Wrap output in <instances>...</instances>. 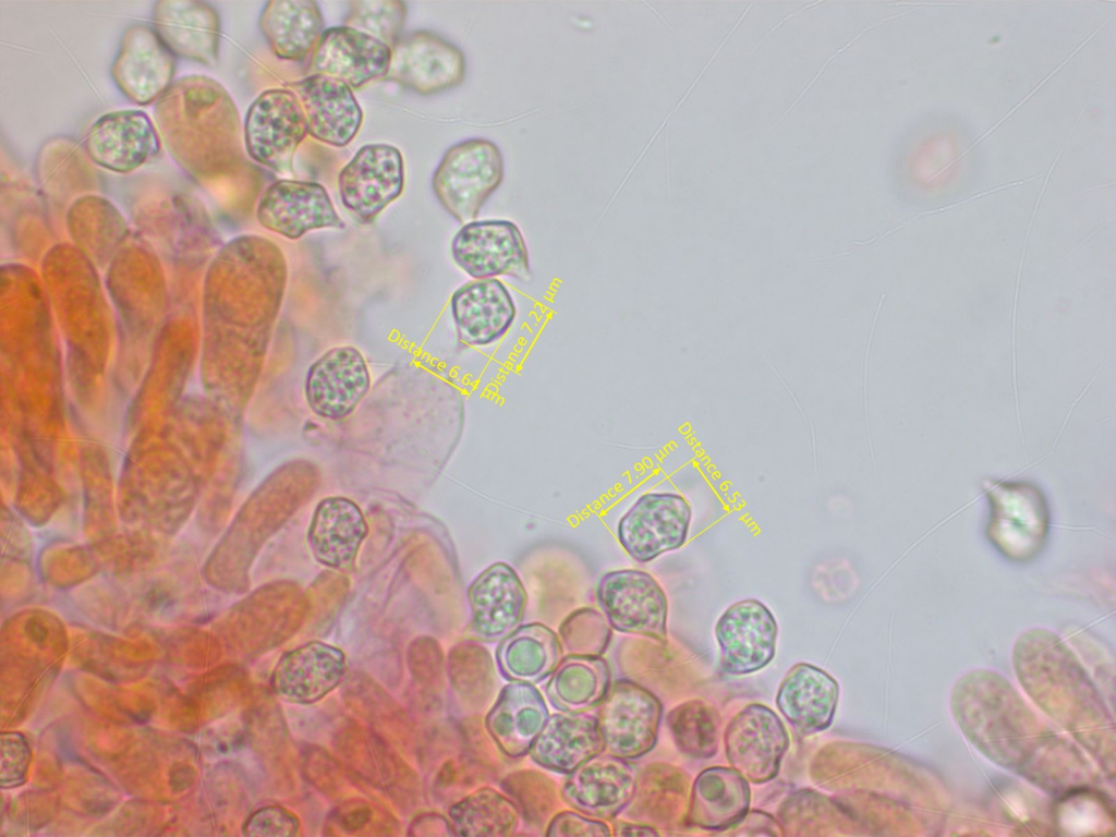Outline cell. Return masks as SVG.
I'll use <instances>...</instances> for the list:
<instances>
[{
    "label": "cell",
    "mask_w": 1116,
    "mask_h": 837,
    "mask_svg": "<svg viewBox=\"0 0 1116 837\" xmlns=\"http://www.w3.org/2000/svg\"><path fill=\"white\" fill-rule=\"evenodd\" d=\"M154 116L167 150L190 175L216 178L240 162V116L229 93L214 78H178L157 100Z\"/></svg>",
    "instance_id": "cell-1"
},
{
    "label": "cell",
    "mask_w": 1116,
    "mask_h": 837,
    "mask_svg": "<svg viewBox=\"0 0 1116 837\" xmlns=\"http://www.w3.org/2000/svg\"><path fill=\"white\" fill-rule=\"evenodd\" d=\"M504 157L487 138L461 141L444 154L433 175V190L444 208L459 222L477 217L504 179Z\"/></svg>",
    "instance_id": "cell-2"
},
{
    "label": "cell",
    "mask_w": 1116,
    "mask_h": 837,
    "mask_svg": "<svg viewBox=\"0 0 1116 837\" xmlns=\"http://www.w3.org/2000/svg\"><path fill=\"white\" fill-rule=\"evenodd\" d=\"M307 134L301 102L288 87L260 93L247 109L243 124L247 155L281 173L291 171L294 154Z\"/></svg>",
    "instance_id": "cell-3"
},
{
    "label": "cell",
    "mask_w": 1116,
    "mask_h": 837,
    "mask_svg": "<svg viewBox=\"0 0 1116 837\" xmlns=\"http://www.w3.org/2000/svg\"><path fill=\"white\" fill-rule=\"evenodd\" d=\"M987 536L1004 556L1028 560L1042 547L1048 530L1044 497L1029 484L988 483Z\"/></svg>",
    "instance_id": "cell-4"
},
{
    "label": "cell",
    "mask_w": 1116,
    "mask_h": 837,
    "mask_svg": "<svg viewBox=\"0 0 1116 837\" xmlns=\"http://www.w3.org/2000/svg\"><path fill=\"white\" fill-rule=\"evenodd\" d=\"M691 517V507L683 496L647 493L621 517L617 537L633 560L648 562L686 543Z\"/></svg>",
    "instance_id": "cell-5"
},
{
    "label": "cell",
    "mask_w": 1116,
    "mask_h": 837,
    "mask_svg": "<svg viewBox=\"0 0 1116 837\" xmlns=\"http://www.w3.org/2000/svg\"><path fill=\"white\" fill-rule=\"evenodd\" d=\"M596 598L614 629L666 641L667 598L650 573L638 569L609 571L597 583Z\"/></svg>",
    "instance_id": "cell-6"
},
{
    "label": "cell",
    "mask_w": 1116,
    "mask_h": 837,
    "mask_svg": "<svg viewBox=\"0 0 1116 837\" xmlns=\"http://www.w3.org/2000/svg\"><path fill=\"white\" fill-rule=\"evenodd\" d=\"M454 263L474 279L531 278L529 251L519 227L505 219L473 220L453 236Z\"/></svg>",
    "instance_id": "cell-7"
},
{
    "label": "cell",
    "mask_w": 1116,
    "mask_h": 837,
    "mask_svg": "<svg viewBox=\"0 0 1116 837\" xmlns=\"http://www.w3.org/2000/svg\"><path fill=\"white\" fill-rule=\"evenodd\" d=\"M660 717L662 704L654 694L630 680H619L608 689L596 719L605 749L629 760L654 748Z\"/></svg>",
    "instance_id": "cell-8"
},
{
    "label": "cell",
    "mask_w": 1116,
    "mask_h": 837,
    "mask_svg": "<svg viewBox=\"0 0 1116 837\" xmlns=\"http://www.w3.org/2000/svg\"><path fill=\"white\" fill-rule=\"evenodd\" d=\"M403 185L402 154L389 144L362 146L338 175L342 205L363 222L373 221L397 199Z\"/></svg>",
    "instance_id": "cell-9"
},
{
    "label": "cell",
    "mask_w": 1116,
    "mask_h": 837,
    "mask_svg": "<svg viewBox=\"0 0 1116 837\" xmlns=\"http://www.w3.org/2000/svg\"><path fill=\"white\" fill-rule=\"evenodd\" d=\"M465 69L460 48L435 33L417 31L401 36L392 46L384 78L433 95L459 85Z\"/></svg>",
    "instance_id": "cell-10"
},
{
    "label": "cell",
    "mask_w": 1116,
    "mask_h": 837,
    "mask_svg": "<svg viewBox=\"0 0 1116 837\" xmlns=\"http://www.w3.org/2000/svg\"><path fill=\"white\" fill-rule=\"evenodd\" d=\"M789 745L779 717L767 706L750 704L728 724L725 731L727 759L747 780L762 784L773 779Z\"/></svg>",
    "instance_id": "cell-11"
},
{
    "label": "cell",
    "mask_w": 1116,
    "mask_h": 837,
    "mask_svg": "<svg viewBox=\"0 0 1116 837\" xmlns=\"http://www.w3.org/2000/svg\"><path fill=\"white\" fill-rule=\"evenodd\" d=\"M84 148L97 166L116 173H129L158 155L160 136L145 111L119 110L99 117L90 125Z\"/></svg>",
    "instance_id": "cell-12"
},
{
    "label": "cell",
    "mask_w": 1116,
    "mask_h": 837,
    "mask_svg": "<svg viewBox=\"0 0 1116 837\" xmlns=\"http://www.w3.org/2000/svg\"><path fill=\"white\" fill-rule=\"evenodd\" d=\"M256 218L267 230L290 240L312 230L344 227L327 190L314 181H275L263 192Z\"/></svg>",
    "instance_id": "cell-13"
},
{
    "label": "cell",
    "mask_w": 1116,
    "mask_h": 837,
    "mask_svg": "<svg viewBox=\"0 0 1116 837\" xmlns=\"http://www.w3.org/2000/svg\"><path fill=\"white\" fill-rule=\"evenodd\" d=\"M175 59L153 26L130 25L123 33L111 66L120 92L132 102L158 100L173 83Z\"/></svg>",
    "instance_id": "cell-14"
},
{
    "label": "cell",
    "mask_w": 1116,
    "mask_h": 837,
    "mask_svg": "<svg viewBox=\"0 0 1116 837\" xmlns=\"http://www.w3.org/2000/svg\"><path fill=\"white\" fill-rule=\"evenodd\" d=\"M371 386L363 354L352 345L335 347L307 369L305 400L317 416L341 420L350 415Z\"/></svg>",
    "instance_id": "cell-15"
},
{
    "label": "cell",
    "mask_w": 1116,
    "mask_h": 837,
    "mask_svg": "<svg viewBox=\"0 0 1116 837\" xmlns=\"http://www.w3.org/2000/svg\"><path fill=\"white\" fill-rule=\"evenodd\" d=\"M715 636L724 672L745 675L765 667L774 657L777 623L771 610L757 599H743L719 617Z\"/></svg>",
    "instance_id": "cell-16"
},
{
    "label": "cell",
    "mask_w": 1116,
    "mask_h": 837,
    "mask_svg": "<svg viewBox=\"0 0 1116 837\" xmlns=\"http://www.w3.org/2000/svg\"><path fill=\"white\" fill-rule=\"evenodd\" d=\"M391 48L381 40L347 25L324 31L310 54L308 74L342 81L352 89L384 77Z\"/></svg>",
    "instance_id": "cell-17"
},
{
    "label": "cell",
    "mask_w": 1116,
    "mask_h": 837,
    "mask_svg": "<svg viewBox=\"0 0 1116 837\" xmlns=\"http://www.w3.org/2000/svg\"><path fill=\"white\" fill-rule=\"evenodd\" d=\"M561 799L574 810L598 820H611L630 802L636 771L628 760L596 754L567 774Z\"/></svg>",
    "instance_id": "cell-18"
},
{
    "label": "cell",
    "mask_w": 1116,
    "mask_h": 837,
    "mask_svg": "<svg viewBox=\"0 0 1116 837\" xmlns=\"http://www.w3.org/2000/svg\"><path fill=\"white\" fill-rule=\"evenodd\" d=\"M303 108L307 133L333 147L347 146L357 134L363 111L353 89L342 81L308 74L287 84Z\"/></svg>",
    "instance_id": "cell-19"
},
{
    "label": "cell",
    "mask_w": 1116,
    "mask_h": 837,
    "mask_svg": "<svg viewBox=\"0 0 1116 837\" xmlns=\"http://www.w3.org/2000/svg\"><path fill=\"white\" fill-rule=\"evenodd\" d=\"M344 672L345 657L340 648L312 641L279 658L270 677V687L283 701L306 705L337 688Z\"/></svg>",
    "instance_id": "cell-20"
},
{
    "label": "cell",
    "mask_w": 1116,
    "mask_h": 837,
    "mask_svg": "<svg viewBox=\"0 0 1116 837\" xmlns=\"http://www.w3.org/2000/svg\"><path fill=\"white\" fill-rule=\"evenodd\" d=\"M153 28L175 57L214 66L218 62L220 19L198 0H160L153 9Z\"/></svg>",
    "instance_id": "cell-21"
},
{
    "label": "cell",
    "mask_w": 1116,
    "mask_h": 837,
    "mask_svg": "<svg viewBox=\"0 0 1116 837\" xmlns=\"http://www.w3.org/2000/svg\"><path fill=\"white\" fill-rule=\"evenodd\" d=\"M468 599L473 633L482 641L494 642L512 632L521 621L526 592L517 571L498 561L472 581Z\"/></svg>",
    "instance_id": "cell-22"
},
{
    "label": "cell",
    "mask_w": 1116,
    "mask_h": 837,
    "mask_svg": "<svg viewBox=\"0 0 1116 837\" xmlns=\"http://www.w3.org/2000/svg\"><path fill=\"white\" fill-rule=\"evenodd\" d=\"M459 339L484 347L499 340L511 327L517 308L507 287L498 279H476L458 288L450 300Z\"/></svg>",
    "instance_id": "cell-23"
},
{
    "label": "cell",
    "mask_w": 1116,
    "mask_h": 837,
    "mask_svg": "<svg viewBox=\"0 0 1116 837\" xmlns=\"http://www.w3.org/2000/svg\"><path fill=\"white\" fill-rule=\"evenodd\" d=\"M367 533V522L361 508L347 497L330 496L315 507L306 538L318 563L345 570L354 565Z\"/></svg>",
    "instance_id": "cell-24"
},
{
    "label": "cell",
    "mask_w": 1116,
    "mask_h": 837,
    "mask_svg": "<svg viewBox=\"0 0 1116 837\" xmlns=\"http://www.w3.org/2000/svg\"><path fill=\"white\" fill-rule=\"evenodd\" d=\"M838 696L839 687L832 676L799 663L783 679L776 704L798 733L809 736L830 726Z\"/></svg>",
    "instance_id": "cell-25"
},
{
    "label": "cell",
    "mask_w": 1116,
    "mask_h": 837,
    "mask_svg": "<svg viewBox=\"0 0 1116 837\" xmlns=\"http://www.w3.org/2000/svg\"><path fill=\"white\" fill-rule=\"evenodd\" d=\"M546 703L532 683L513 681L500 691L488 712L486 728L510 757L530 752L548 719Z\"/></svg>",
    "instance_id": "cell-26"
},
{
    "label": "cell",
    "mask_w": 1116,
    "mask_h": 837,
    "mask_svg": "<svg viewBox=\"0 0 1116 837\" xmlns=\"http://www.w3.org/2000/svg\"><path fill=\"white\" fill-rule=\"evenodd\" d=\"M604 749L595 717L583 713H566L548 717L530 755L546 769L569 774Z\"/></svg>",
    "instance_id": "cell-27"
},
{
    "label": "cell",
    "mask_w": 1116,
    "mask_h": 837,
    "mask_svg": "<svg viewBox=\"0 0 1116 837\" xmlns=\"http://www.w3.org/2000/svg\"><path fill=\"white\" fill-rule=\"evenodd\" d=\"M258 26L271 52L286 61L304 60L325 31L319 5L312 0L268 1Z\"/></svg>",
    "instance_id": "cell-28"
},
{
    "label": "cell",
    "mask_w": 1116,
    "mask_h": 837,
    "mask_svg": "<svg viewBox=\"0 0 1116 837\" xmlns=\"http://www.w3.org/2000/svg\"><path fill=\"white\" fill-rule=\"evenodd\" d=\"M749 804L748 780L737 769L709 767L694 780L689 821L704 829H727L745 817Z\"/></svg>",
    "instance_id": "cell-29"
},
{
    "label": "cell",
    "mask_w": 1116,
    "mask_h": 837,
    "mask_svg": "<svg viewBox=\"0 0 1116 837\" xmlns=\"http://www.w3.org/2000/svg\"><path fill=\"white\" fill-rule=\"evenodd\" d=\"M561 654V644L553 630L542 623H527L502 639L497 662L507 679L534 683L553 674Z\"/></svg>",
    "instance_id": "cell-30"
},
{
    "label": "cell",
    "mask_w": 1116,
    "mask_h": 837,
    "mask_svg": "<svg viewBox=\"0 0 1116 837\" xmlns=\"http://www.w3.org/2000/svg\"><path fill=\"white\" fill-rule=\"evenodd\" d=\"M608 689L609 670L605 660L569 655L553 671L546 693L559 711L583 713L599 704Z\"/></svg>",
    "instance_id": "cell-31"
},
{
    "label": "cell",
    "mask_w": 1116,
    "mask_h": 837,
    "mask_svg": "<svg viewBox=\"0 0 1116 837\" xmlns=\"http://www.w3.org/2000/svg\"><path fill=\"white\" fill-rule=\"evenodd\" d=\"M452 833L459 836H511L520 820L514 802L492 788H481L449 808Z\"/></svg>",
    "instance_id": "cell-32"
},
{
    "label": "cell",
    "mask_w": 1116,
    "mask_h": 837,
    "mask_svg": "<svg viewBox=\"0 0 1116 837\" xmlns=\"http://www.w3.org/2000/svg\"><path fill=\"white\" fill-rule=\"evenodd\" d=\"M667 724L681 752L694 759H707L717 751L719 718L708 704L694 700L675 707Z\"/></svg>",
    "instance_id": "cell-33"
},
{
    "label": "cell",
    "mask_w": 1116,
    "mask_h": 837,
    "mask_svg": "<svg viewBox=\"0 0 1116 837\" xmlns=\"http://www.w3.org/2000/svg\"><path fill=\"white\" fill-rule=\"evenodd\" d=\"M407 19V4L399 0H359L348 3L343 25L366 33L390 48L399 40Z\"/></svg>",
    "instance_id": "cell-34"
},
{
    "label": "cell",
    "mask_w": 1116,
    "mask_h": 837,
    "mask_svg": "<svg viewBox=\"0 0 1116 837\" xmlns=\"http://www.w3.org/2000/svg\"><path fill=\"white\" fill-rule=\"evenodd\" d=\"M676 774L663 766H648L638 777L633 796L626 806L627 815L639 823H665L668 821L672 806L670 783Z\"/></svg>",
    "instance_id": "cell-35"
},
{
    "label": "cell",
    "mask_w": 1116,
    "mask_h": 837,
    "mask_svg": "<svg viewBox=\"0 0 1116 837\" xmlns=\"http://www.w3.org/2000/svg\"><path fill=\"white\" fill-rule=\"evenodd\" d=\"M501 787L532 825H543L556 805L555 784L541 773H512L502 780Z\"/></svg>",
    "instance_id": "cell-36"
},
{
    "label": "cell",
    "mask_w": 1116,
    "mask_h": 837,
    "mask_svg": "<svg viewBox=\"0 0 1116 837\" xmlns=\"http://www.w3.org/2000/svg\"><path fill=\"white\" fill-rule=\"evenodd\" d=\"M560 638L569 655L598 657L607 646L609 630L598 612L581 609L563 621Z\"/></svg>",
    "instance_id": "cell-37"
},
{
    "label": "cell",
    "mask_w": 1116,
    "mask_h": 837,
    "mask_svg": "<svg viewBox=\"0 0 1116 837\" xmlns=\"http://www.w3.org/2000/svg\"><path fill=\"white\" fill-rule=\"evenodd\" d=\"M452 682L461 694L469 698L489 695L493 686V665L484 648L465 646L451 655Z\"/></svg>",
    "instance_id": "cell-38"
},
{
    "label": "cell",
    "mask_w": 1116,
    "mask_h": 837,
    "mask_svg": "<svg viewBox=\"0 0 1116 837\" xmlns=\"http://www.w3.org/2000/svg\"><path fill=\"white\" fill-rule=\"evenodd\" d=\"M31 761V750L19 732L1 735V786L14 788L24 784Z\"/></svg>",
    "instance_id": "cell-39"
},
{
    "label": "cell",
    "mask_w": 1116,
    "mask_h": 837,
    "mask_svg": "<svg viewBox=\"0 0 1116 837\" xmlns=\"http://www.w3.org/2000/svg\"><path fill=\"white\" fill-rule=\"evenodd\" d=\"M300 822L294 813L280 805H266L256 810L244 823L246 836H295Z\"/></svg>",
    "instance_id": "cell-40"
},
{
    "label": "cell",
    "mask_w": 1116,
    "mask_h": 837,
    "mask_svg": "<svg viewBox=\"0 0 1116 837\" xmlns=\"http://www.w3.org/2000/svg\"><path fill=\"white\" fill-rule=\"evenodd\" d=\"M547 836H610L606 824L574 812H560L549 822Z\"/></svg>",
    "instance_id": "cell-41"
},
{
    "label": "cell",
    "mask_w": 1116,
    "mask_h": 837,
    "mask_svg": "<svg viewBox=\"0 0 1116 837\" xmlns=\"http://www.w3.org/2000/svg\"><path fill=\"white\" fill-rule=\"evenodd\" d=\"M335 821L343 830L367 828L375 820V811L364 802H351L336 811Z\"/></svg>",
    "instance_id": "cell-42"
},
{
    "label": "cell",
    "mask_w": 1116,
    "mask_h": 837,
    "mask_svg": "<svg viewBox=\"0 0 1116 837\" xmlns=\"http://www.w3.org/2000/svg\"><path fill=\"white\" fill-rule=\"evenodd\" d=\"M615 834L617 836H657L659 835L653 827L642 823H626L617 822L614 825Z\"/></svg>",
    "instance_id": "cell-43"
}]
</instances>
